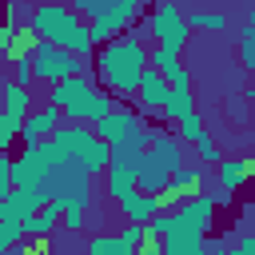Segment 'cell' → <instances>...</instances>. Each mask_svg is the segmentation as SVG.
Listing matches in <instances>:
<instances>
[{"label": "cell", "instance_id": "obj_1", "mask_svg": "<svg viewBox=\"0 0 255 255\" xmlns=\"http://www.w3.org/2000/svg\"><path fill=\"white\" fill-rule=\"evenodd\" d=\"M147 68H151V52L143 48L139 32H131V36L124 32V36L100 44V52H96V80L104 84V92H112L120 100H135Z\"/></svg>", "mask_w": 255, "mask_h": 255}, {"label": "cell", "instance_id": "obj_2", "mask_svg": "<svg viewBox=\"0 0 255 255\" xmlns=\"http://www.w3.org/2000/svg\"><path fill=\"white\" fill-rule=\"evenodd\" d=\"M28 24H32L44 40L68 48L76 60H84L88 68H96V36H92V24H88L72 4H64V0H44V4H36V8L28 12Z\"/></svg>", "mask_w": 255, "mask_h": 255}, {"label": "cell", "instance_id": "obj_3", "mask_svg": "<svg viewBox=\"0 0 255 255\" xmlns=\"http://www.w3.org/2000/svg\"><path fill=\"white\" fill-rule=\"evenodd\" d=\"M52 143L60 147L64 159H76V163H80L84 171H92L96 179L108 171V163H112V155H116V147H112L108 139H100L96 128H88V124H64V128H56Z\"/></svg>", "mask_w": 255, "mask_h": 255}, {"label": "cell", "instance_id": "obj_4", "mask_svg": "<svg viewBox=\"0 0 255 255\" xmlns=\"http://www.w3.org/2000/svg\"><path fill=\"white\" fill-rule=\"evenodd\" d=\"M96 135L108 139L116 151H128V155H139V151H147V143H151V128L143 124V112H131V108H124V104L96 124Z\"/></svg>", "mask_w": 255, "mask_h": 255}, {"label": "cell", "instance_id": "obj_5", "mask_svg": "<svg viewBox=\"0 0 255 255\" xmlns=\"http://www.w3.org/2000/svg\"><path fill=\"white\" fill-rule=\"evenodd\" d=\"M100 88L92 84V76H68L60 84L48 88V100L56 108H64L68 124H92V104H96Z\"/></svg>", "mask_w": 255, "mask_h": 255}, {"label": "cell", "instance_id": "obj_6", "mask_svg": "<svg viewBox=\"0 0 255 255\" xmlns=\"http://www.w3.org/2000/svg\"><path fill=\"white\" fill-rule=\"evenodd\" d=\"M147 36L171 52H183L187 40H191V24H187V12L175 4V0H159L151 12H147Z\"/></svg>", "mask_w": 255, "mask_h": 255}, {"label": "cell", "instance_id": "obj_7", "mask_svg": "<svg viewBox=\"0 0 255 255\" xmlns=\"http://www.w3.org/2000/svg\"><path fill=\"white\" fill-rule=\"evenodd\" d=\"M32 68H36V80L40 84H60V80H68V76H88L92 68L84 64V60H76L68 48H60V44H52V40H40V48H36V56H32Z\"/></svg>", "mask_w": 255, "mask_h": 255}, {"label": "cell", "instance_id": "obj_8", "mask_svg": "<svg viewBox=\"0 0 255 255\" xmlns=\"http://www.w3.org/2000/svg\"><path fill=\"white\" fill-rule=\"evenodd\" d=\"M100 187H104V195H108L112 203H120V199H128L131 191H139L135 155H128V151H116V155H112V163H108V171L100 175Z\"/></svg>", "mask_w": 255, "mask_h": 255}, {"label": "cell", "instance_id": "obj_9", "mask_svg": "<svg viewBox=\"0 0 255 255\" xmlns=\"http://www.w3.org/2000/svg\"><path fill=\"white\" fill-rule=\"evenodd\" d=\"M40 32L32 28V24H4L0 28V56H4V64H16V60H32L36 56V48H40Z\"/></svg>", "mask_w": 255, "mask_h": 255}, {"label": "cell", "instance_id": "obj_10", "mask_svg": "<svg viewBox=\"0 0 255 255\" xmlns=\"http://www.w3.org/2000/svg\"><path fill=\"white\" fill-rule=\"evenodd\" d=\"M64 108H56L52 100L48 104H40V108H32V116L24 120V131H20V139L24 143H44V139H52L56 135V128H64Z\"/></svg>", "mask_w": 255, "mask_h": 255}, {"label": "cell", "instance_id": "obj_11", "mask_svg": "<svg viewBox=\"0 0 255 255\" xmlns=\"http://www.w3.org/2000/svg\"><path fill=\"white\" fill-rule=\"evenodd\" d=\"M167 96H171L167 76H163L159 68H147L143 80H139V92H135V108H139L143 116H159L163 104H167Z\"/></svg>", "mask_w": 255, "mask_h": 255}, {"label": "cell", "instance_id": "obj_12", "mask_svg": "<svg viewBox=\"0 0 255 255\" xmlns=\"http://www.w3.org/2000/svg\"><path fill=\"white\" fill-rule=\"evenodd\" d=\"M147 151L167 167V171H179L187 163V143L179 139V131H167V128H151V143Z\"/></svg>", "mask_w": 255, "mask_h": 255}, {"label": "cell", "instance_id": "obj_13", "mask_svg": "<svg viewBox=\"0 0 255 255\" xmlns=\"http://www.w3.org/2000/svg\"><path fill=\"white\" fill-rule=\"evenodd\" d=\"M215 195L211 191H203V195H191L183 207H179V215H183V223L191 227V231H199V235H211V227H215Z\"/></svg>", "mask_w": 255, "mask_h": 255}, {"label": "cell", "instance_id": "obj_14", "mask_svg": "<svg viewBox=\"0 0 255 255\" xmlns=\"http://www.w3.org/2000/svg\"><path fill=\"white\" fill-rule=\"evenodd\" d=\"M60 223H64V203L60 199H48L36 215L24 219V231H28V239H52Z\"/></svg>", "mask_w": 255, "mask_h": 255}, {"label": "cell", "instance_id": "obj_15", "mask_svg": "<svg viewBox=\"0 0 255 255\" xmlns=\"http://www.w3.org/2000/svg\"><path fill=\"white\" fill-rule=\"evenodd\" d=\"M0 96H4V116H12V120H28L32 116V88L16 84L8 72L0 76Z\"/></svg>", "mask_w": 255, "mask_h": 255}, {"label": "cell", "instance_id": "obj_16", "mask_svg": "<svg viewBox=\"0 0 255 255\" xmlns=\"http://www.w3.org/2000/svg\"><path fill=\"white\" fill-rule=\"evenodd\" d=\"M120 215H124V223H151L159 215L155 191H131L128 199H120Z\"/></svg>", "mask_w": 255, "mask_h": 255}, {"label": "cell", "instance_id": "obj_17", "mask_svg": "<svg viewBox=\"0 0 255 255\" xmlns=\"http://www.w3.org/2000/svg\"><path fill=\"white\" fill-rule=\"evenodd\" d=\"M135 175H139V191H163L171 183V171L151 155V151H139L135 155Z\"/></svg>", "mask_w": 255, "mask_h": 255}, {"label": "cell", "instance_id": "obj_18", "mask_svg": "<svg viewBox=\"0 0 255 255\" xmlns=\"http://www.w3.org/2000/svg\"><path fill=\"white\" fill-rule=\"evenodd\" d=\"M207 175H211V167H207L203 159H187L179 171H171V183H175V187H183V191H187V199H191V195H203Z\"/></svg>", "mask_w": 255, "mask_h": 255}, {"label": "cell", "instance_id": "obj_19", "mask_svg": "<svg viewBox=\"0 0 255 255\" xmlns=\"http://www.w3.org/2000/svg\"><path fill=\"white\" fill-rule=\"evenodd\" d=\"M215 179H219V187H227V191H239V187L251 179L247 155H231V159H223V163L215 167Z\"/></svg>", "mask_w": 255, "mask_h": 255}, {"label": "cell", "instance_id": "obj_20", "mask_svg": "<svg viewBox=\"0 0 255 255\" xmlns=\"http://www.w3.org/2000/svg\"><path fill=\"white\" fill-rule=\"evenodd\" d=\"M187 112H195V108H191V88H171V96H167L159 120H163V124H179Z\"/></svg>", "mask_w": 255, "mask_h": 255}, {"label": "cell", "instance_id": "obj_21", "mask_svg": "<svg viewBox=\"0 0 255 255\" xmlns=\"http://www.w3.org/2000/svg\"><path fill=\"white\" fill-rule=\"evenodd\" d=\"M84 251H88V255H135L120 235H108V231H92V239H88Z\"/></svg>", "mask_w": 255, "mask_h": 255}, {"label": "cell", "instance_id": "obj_22", "mask_svg": "<svg viewBox=\"0 0 255 255\" xmlns=\"http://www.w3.org/2000/svg\"><path fill=\"white\" fill-rule=\"evenodd\" d=\"M187 24H191V32H223L227 28L223 12H203V8H191L187 12Z\"/></svg>", "mask_w": 255, "mask_h": 255}, {"label": "cell", "instance_id": "obj_23", "mask_svg": "<svg viewBox=\"0 0 255 255\" xmlns=\"http://www.w3.org/2000/svg\"><path fill=\"white\" fill-rule=\"evenodd\" d=\"M175 131H179V139H183V143H191V147H195V143L207 135V128H203V112H187V116L175 124Z\"/></svg>", "mask_w": 255, "mask_h": 255}, {"label": "cell", "instance_id": "obj_24", "mask_svg": "<svg viewBox=\"0 0 255 255\" xmlns=\"http://www.w3.org/2000/svg\"><path fill=\"white\" fill-rule=\"evenodd\" d=\"M195 159H203L207 167H219V163H223V147L215 143V135H211V131L195 143Z\"/></svg>", "mask_w": 255, "mask_h": 255}, {"label": "cell", "instance_id": "obj_25", "mask_svg": "<svg viewBox=\"0 0 255 255\" xmlns=\"http://www.w3.org/2000/svg\"><path fill=\"white\" fill-rule=\"evenodd\" d=\"M155 199H159V211H179V207L187 203V191L175 187V183H167L163 191H155Z\"/></svg>", "mask_w": 255, "mask_h": 255}, {"label": "cell", "instance_id": "obj_26", "mask_svg": "<svg viewBox=\"0 0 255 255\" xmlns=\"http://www.w3.org/2000/svg\"><path fill=\"white\" fill-rule=\"evenodd\" d=\"M151 68H159L163 76H167V72H175V68H179V52H171V48L155 44V48H151Z\"/></svg>", "mask_w": 255, "mask_h": 255}, {"label": "cell", "instance_id": "obj_27", "mask_svg": "<svg viewBox=\"0 0 255 255\" xmlns=\"http://www.w3.org/2000/svg\"><path fill=\"white\" fill-rule=\"evenodd\" d=\"M120 239L131 247V251H139L147 239H151V231H147V223H124V231H120Z\"/></svg>", "mask_w": 255, "mask_h": 255}, {"label": "cell", "instance_id": "obj_28", "mask_svg": "<svg viewBox=\"0 0 255 255\" xmlns=\"http://www.w3.org/2000/svg\"><path fill=\"white\" fill-rule=\"evenodd\" d=\"M8 76H12L16 84L32 88V80H36V68H32V60H16V64H8Z\"/></svg>", "mask_w": 255, "mask_h": 255}, {"label": "cell", "instance_id": "obj_29", "mask_svg": "<svg viewBox=\"0 0 255 255\" xmlns=\"http://www.w3.org/2000/svg\"><path fill=\"white\" fill-rule=\"evenodd\" d=\"M239 64H243V72L255 76V40H239Z\"/></svg>", "mask_w": 255, "mask_h": 255}, {"label": "cell", "instance_id": "obj_30", "mask_svg": "<svg viewBox=\"0 0 255 255\" xmlns=\"http://www.w3.org/2000/svg\"><path fill=\"white\" fill-rule=\"evenodd\" d=\"M135 255H167V247H163V239H155V235H151V239H147Z\"/></svg>", "mask_w": 255, "mask_h": 255}, {"label": "cell", "instance_id": "obj_31", "mask_svg": "<svg viewBox=\"0 0 255 255\" xmlns=\"http://www.w3.org/2000/svg\"><path fill=\"white\" fill-rule=\"evenodd\" d=\"M28 255H52V239H28Z\"/></svg>", "mask_w": 255, "mask_h": 255}, {"label": "cell", "instance_id": "obj_32", "mask_svg": "<svg viewBox=\"0 0 255 255\" xmlns=\"http://www.w3.org/2000/svg\"><path fill=\"white\" fill-rule=\"evenodd\" d=\"M239 40H255V4L247 8V24L239 28Z\"/></svg>", "mask_w": 255, "mask_h": 255}, {"label": "cell", "instance_id": "obj_33", "mask_svg": "<svg viewBox=\"0 0 255 255\" xmlns=\"http://www.w3.org/2000/svg\"><path fill=\"white\" fill-rule=\"evenodd\" d=\"M235 255H255V235H243V239H235Z\"/></svg>", "mask_w": 255, "mask_h": 255}, {"label": "cell", "instance_id": "obj_34", "mask_svg": "<svg viewBox=\"0 0 255 255\" xmlns=\"http://www.w3.org/2000/svg\"><path fill=\"white\" fill-rule=\"evenodd\" d=\"M24 8H28L24 0H8V20H12V24H20V16H24Z\"/></svg>", "mask_w": 255, "mask_h": 255}, {"label": "cell", "instance_id": "obj_35", "mask_svg": "<svg viewBox=\"0 0 255 255\" xmlns=\"http://www.w3.org/2000/svg\"><path fill=\"white\" fill-rule=\"evenodd\" d=\"M211 195H215V203H223V207L235 199V191H227V187H219V191H211Z\"/></svg>", "mask_w": 255, "mask_h": 255}, {"label": "cell", "instance_id": "obj_36", "mask_svg": "<svg viewBox=\"0 0 255 255\" xmlns=\"http://www.w3.org/2000/svg\"><path fill=\"white\" fill-rule=\"evenodd\" d=\"M0 255H28V239H24V243H16V247H4Z\"/></svg>", "mask_w": 255, "mask_h": 255}, {"label": "cell", "instance_id": "obj_37", "mask_svg": "<svg viewBox=\"0 0 255 255\" xmlns=\"http://www.w3.org/2000/svg\"><path fill=\"white\" fill-rule=\"evenodd\" d=\"M243 96H247V100L255 104V76H251V84H247V92H243Z\"/></svg>", "mask_w": 255, "mask_h": 255}, {"label": "cell", "instance_id": "obj_38", "mask_svg": "<svg viewBox=\"0 0 255 255\" xmlns=\"http://www.w3.org/2000/svg\"><path fill=\"white\" fill-rule=\"evenodd\" d=\"M247 167H251V175H255V151H251V155H247Z\"/></svg>", "mask_w": 255, "mask_h": 255}, {"label": "cell", "instance_id": "obj_39", "mask_svg": "<svg viewBox=\"0 0 255 255\" xmlns=\"http://www.w3.org/2000/svg\"><path fill=\"white\" fill-rule=\"evenodd\" d=\"M24 4H28V8H36V4H44V0H24Z\"/></svg>", "mask_w": 255, "mask_h": 255}]
</instances>
